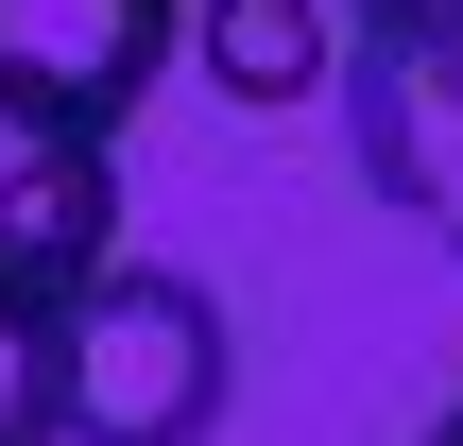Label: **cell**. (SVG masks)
Returning a JSON list of instances; mask_svg holds the SVG:
<instances>
[{"instance_id":"cell-1","label":"cell","mask_w":463,"mask_h":446,"mask_svg":"<svg viewBox=\"0 0 463 446\" xmlns=\"http://www.w3.org/2000/svg\"><path fill=\"white\" fill-rule=\"evenodd\" d=\"M241 395V327L206 275L172 258H103L69 309H52V446H206Z\"/></svg>"},{"instance_id":"cell-2","label":"cell","mask_w":463,"mask_h":446,"mask_svg":"<svg viewBox=\"0 0 463 446\" xmlns=\"http://www.w3.org/2000/svg\"><path fill=\"white\" fill-rule=\"evenodd\" d=\"M326 103H344V138H361V189H378L395 223L463 241V17H430V34H344Z\"/></svg>"},{"instance_id":"cell-3","label":"cell","mask_w":463,"mask_h":446,"mask_svg":"<svg viewBox=\"0 0 463 446\" xmlns=\"http://www.w3.org/2000/svg\"><path fill=\"white\" fill-rule=\"evenodd\" d=\"M120 258V138L0 103V309H69Z\"/></svg>"},{"instance_id":"cell-4","label":"cell","mask_w":463,"mask_h":446,"mask_svg":"<svg viewBox=\"0 0 463 446\" xmlns=\"http://www.w3.org/2000/svg\"><path fill=\"white\" fill-rule=\"evenodd\" d=\"M172 17L189 0H0V103H34L69 138H120L172 86Z\"/></svg>"},{"instance_id":"cell-5","label":"cell","mask_w":463,"mask_h":446,"mask_svg":"<svg viewBox=\"0 0 463 446\" xmlns=\"http://www.w3.org/2000/svg\"><path fill=\"white\" fill-rule=\"evenodd\" d=\"M172 69H206L241 120H275V103H326L344 34H326V0H189L172 17Z\"/></svg>"},{"instance_id":"cell-6","label":"cell","mask_w":463,"mask_h":446,"mask_svg":"<svg viewBox=\"0 0 463 446\" xmlns=\"http://www.w3.org/2000/svg\"><path fill=\"white\" fill-rule=\"evenodd\" d=\"M0 446H52V309H0Z\"/></svg>"},{"instance_id":"cell-7","label":"cell","mask_w":463,"mask_h":446,"mask_svg":"<svg viewBox=\"0 0 463 446\" xmlns=\"http://www.w3.org/2000/svg\"><path fill=\"white\" fill-rule=\"evenodd\" d=\"M430 17H463V0H326V34H430Z\"/></svg>"},{"instance_id":"cell-8","label":"cell","mask_w":463,"mask_h":446,"mask_svg":"<svg viewBox=\"0 0 463 446\" xmlns=\"http://www.w3.org/2000/svg\"><path fill=\"white\" fill-rule=\"evenodd\" d=\"M430 446H463V395H447V430H430Z\"/></svg>"}]
</instances>
